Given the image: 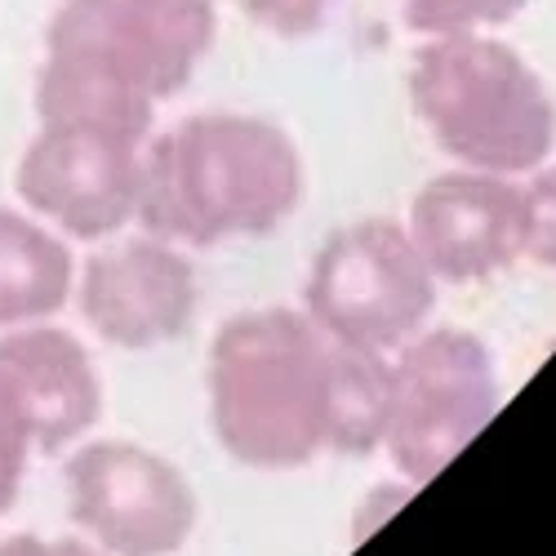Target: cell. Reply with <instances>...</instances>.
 I'll return each instance as SVG.
<instances>
[{
	"label": "cell",
	"instance_id": "6da1fadb",
	"mask_svg": "<svg viewBox=\"0 0 556 556\" xmlns=\"http://www.w3.org/2000/svg\"><path fill=\"white\" fill-rule=\"evenodd\" d=\"M303 201L294 138L263 116L201 112L143 148L138 223L174 245L267 237Z\"/></svg>",
	"mask_w": 556,
	"mask_h": 556
},
{
	"label": "cell",
	"instance_id": "7a4b0ae2",
	"mask_svg": "<svg viewBox=\"0 0 556 556\" xmlns=\"http://www.w3.org/2000/svg\"><path fill=\"white\" fill-rule=\"evenodd\" d=\"M339 339L307 312L231 316L210 348V419L223 450L258 472L334 454Z\"/></svg>",
	"mask_w": 556,
	"mask_h": 556
},
{
	"label": "cell",
	"instance_id": "3957f363",
	"mask_svg": "<svg viewBox=\"0 0 556 556\" xmlns=\"http://www.w3.org/2000/svg\"><path fill=\"white\" fill-rule=\"evenodd\" d=\"M414 112L468 169L534 174L556 152V103L543 76L485 31L428 36L409 67Z\"/></svg>",
	"mask_w": 556,
	"mask_h": 556
},
{
	"label": "cell",
	"instance_id": "277c9868",
	"mask_svg": "<svg viewBox=\"0 0 556 556\" xmlns=\"http://www.w3.org/2000/svg\"><path fill=\"white\" fill-rule=\"evenodd\" d=\"M214 40V0H59L36 76L161 103L197 76Z\"/></svg>",
	"mask_w": 556,
	"mask_h": 556
},
{
	"label": "cell",
	"instance_id": "5b68a950",
	"mask_svg": "<svg viewBox=\"0 0 556 556\" xmlns=\"http://www.w3.org/2000/svg\"><path fill=\"white\" fill-rule=\"evenodd\" d=\"M498 414L490 348L468 330L414 334L396 348L383 450L409 485L437 481Z\"/></svg>",
	"mask_w": 556,
	"mask_h": 556
},
{
	"label": "cell",
	"instance_id": "8992f818",
	"mask_svg": "<svg viewBox=\"0 0 556 556\" xmlns=\"http://www.w3.org/2000/svg\"><path fill=\"white\" fill-rule=\"evenodd\" d=\"M437 303V276L414 250L405 223L361 218L339 227L320 245L307 286L303 312L339 343L396 352L424 330Z\"/></svg>",
	"mask_w": 556,
	"mask_h": 556
},
{
	"label": "cell",
	"instance_id": "52a82bcc",
	"mask_svg": "<svg viewBox=\"0 0 556 556\" xmlns=\"http://www.w3.org/2000/svg\"><path fill=\"white\" fill-rule=\"evenodd\" d=\"M148 138L89 125V121H40L14 169V192L63 237L108 241L138 218Z\"/></svg>",
	"mask_w": 556,
	"mask_h": 556
},
{
	"label": "cell",
	"instance_id": "ba28073f",
	"mask_svg": "<svg viewBox=\"0 0 556 556\" xmlns=\"http://www.w3.org/2000/svg\"><path fill=\"white\" fill-rule=\"evenodd\" d=\"M63 477L72 521L108 556H174L197 530V490L148 445H80Z\"/></svg>",
	"mask_w": 556,
	"mask_h": 556
},
{
	"label": "cell",
	"instance_id": "9c48e42d",
	"mask_svg": "<svg viewBox=\"0 0 556 556\" xmlns=\"http://www.w3.org/2000/svg\"><path fill=\"white\" fill-rule=\"evenodd\" d=\"M405 231L437 281L481 286L526 258L530 192L513 174L463 165L424 182Z\"/></svg>",
	"mask_w": 556,
	"mask_h": 556
},
{
	"label": "cell",
	"instance_id": "30bf717a",
	"mask_svg": "<svg viewBox=\"0 0 556 556\" xmlns=\"http://www.w3.org/2000/svg\"><path fill=\"white\" fill-rule=\"evenodd\" d=\"M197 267L188 254L152 231L89 254L76 281L89 330L129 352L178 339L197 316Z\"/></svg>",
	"mask_w": 556,
	"mask_h": 556
},
{
	"label": "cell",
	"instance_id": "8fae6325",
	"mask_svg": "<svg viewBox=\"0 0 556 556\" xmlns=\"http://www.w3.org/2000/svg\"><path fill=\"white\" fill-rule=\"evenodd\" d=\"M0 379L10 383L31 445L59 454L103 414V383L89 352L50 326H14L0 339Z\"/></svg>",
	"mask_w": 556,
	"mask_h": 556
},
{
	"label": "cell",
	"instance_id": "7c38bea8",
	"mask_svg": "<svg viewBox=\"0 0 556 556\" xmlns=\"http://www.w3.org/2000/svg\"><path fill=\"white\" fill-rule=\"evenodd\" d=\"M72 286L76 263L63 231L27 210L0 205V330L63 312Z\"/></svg>",
	"mask_w": 556,
	"mask_h": 556
},
{
	"label": "cell",
	"instance_id": "4fadbf2b",
	"mask_svg": "<svg viewBox=\"0 0 556 556\" xmlns=\"http://www.w3.org/2000/svg\"><path fill=\"white\" fill-rule=\"evenodd\" d=\"M530 0H401L405 27L414 36H454L513 23Z\"/></svg>",
	"mask_w": 556,
	"mask_h": 556
},
{
	"label": "cell",
	"instance_id": "5bb4252c",
	"mask_svg": "<svg viewBox=\"0 0 556 556\" xmlns=\"http://www.w3.org/2000/svg\"><path fill=\"white\" fill-rule=\"evenodd\" d=\"M31 432H27V419L10 392V383L0 379V517L10 513L18 503V490H23V477H27V458H31Z\"/></svg>",
	"mask_w": 556,
	"mask_h": 556
},
{
	"label": "cell",
	"instance_id": "9a60e30c",
	"mask_svg": "<svg viewBox=\"0 0 556 556\" xmlns=\"http://www.w3.org/2000/svg\"><path fill=\"white\" fill-rule=\"evenodd\" d=\"M339 10V0H245V14L254 27L281 36V40H303L316 36Z\"/></svg>",
	"mask_w": 556,
	"mask_h": 556
},
{
	"label": "cell",
	"instance_id": "2e32d148",
	"mask_svg": "<svg viewBox=\"0 0 556 556\" xmlns=\"http://www.w3.org/2000/svg\"><path fill=\"white\" fill-rule=\"evenodd\" d=\"M526 192H530V245H526V254L556 271V169H547V165L534 169Z\"/></svg>",
	"mask_w": 556,
	"mask_h": 556
},
{
	"label": "cell",
	"instance_id": "e0dca14e",
	"mask_svg": "<svg viewBox=\"0 0 556 556\" xmlns=\"http://www.w3.org/2000/svg\"><path fill=\"white\" fill-rule=\"evenodd\" d=\"M0 556H108L80 539H36V534H10L0 539Z\"/></svg>",
	"mask_w": 556,
	"mask_h": 556
}]
</instances>
